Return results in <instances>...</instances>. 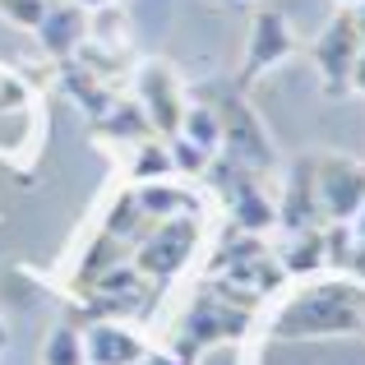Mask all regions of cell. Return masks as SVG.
Instances as JSON below:
<instances>
[{
    "label": "cell",
    "instance_id": "6da1fadb",
    "mask_svg": "<svg viewBox=\"0 0 365 365\" xmlns=\"http://www.w3.org/2000/svg\"><path fill=\"white\" fill-rule=\"evenodd\" d=\"M273 338H365V287L356 277H329L305 282L301 292L282 296L277 314L268 319Z\"/></svg>",
    "mask_w": 365,
    "mask_h": 365
},
{
    "label": "cell",
    "instance_id": "7a4b0ae2",
    "mask_svg": "<svg viewBox=\"0 0 365 365\" xmlns=\"http://www.w3.org/2000/svg\"><path fill=\"white\" fill-rule=\"evenodd\" d=\"M204 98H217V107L213 102H208V107L217 111V125H222V158L241 162V167L264 176V171L273 167V139L264 134V125H259L255 111L245 107V98L232 88V83H213V88H204Z\"/></svg>",
    "mask_w": 365,
    "mask_h": 365
},
{
    "label": "cell",
    "instance_id": "3957f363",
    "mask_svg": "<svg viewBox=\"0 0 365 365\" xmlns=\"http://www.w3.org/2000/svg\"><path fill=\"white\" fill-rule=\"evenodd\" d=\"M314 162V195H319L324 222H351L365 208V162L324 153Z\"/></svg>",
    "mask_w": 365,
    "mask_h": 365
},
{
    "label": "cell",
    "instance_id": "277c9868",
    "mask_svg": "<svg viewBox=\"0 0 365 365\" xmlns=\"http://www.w3.org/2000/svg\"><path fill=\"white\" fill-rule=\"evenodd\" d=\"M250 305L241 301H232V296H199L195 301V310H190V319H185V329H180V361H195L204 347H213V342H222V338H241V333L250 329Z\"/></svg>",
    "mask_w": 365,
    "mask_h": 365
},
{
    "label": "cell",
    "instance_id": "5b68a950",
    "mask_svg": "<svg viewBox=\"0 0 365 365\" xmlns=\"http://www.w3.org/2000/svg\"><path fill=\"white\" fill-rule=\"evenodd\" d=\"M361 46H365V37H361V28L351 24L347 9H342V14H333V19H329V28L314 37L310 61L319 65V74H324V93H329V98H342V93L351 88V65H356Z\"/></svg>",
    "mask_w": 365,
    "mask_h": 365
},
{
    "label": "cell",
    "instance_id": "8992f818",
    "mask_svg": "<svg viewBox=\"0 0 365 365\" xmlns=\"http://www.w3.org/2000/svg\"><path fill=\"white\" fill-rule=\"evenodd\" d=\"M134 93H139V111L148 116L153 134L171 139L180 130V116H185V93H180V79L171 74V65H158V61L139 65Z\"/></svg>",
    "mask_w": 365,
    "mask_h": 365
},
{
    "label": "cell",
    "instance_id": "52a82bcc",
    "mask_svg": "<svg viewBox=\"0 0 365 365\" xmlns=\"http://www.w3.org/2000/svg\"><path fill=\"white\" fill-rule=\"evenodd\" d=\"M195 222H185V217H162L158 232L148 236V241L139 245V255H134V268H139V277H158V282H167L171 273H180L190 259V250H195Z\"/></svg>",
    "mask_w": 365,
    "mask_h": 365
},
{
    "label": "cell",
    "instance_id": "ba28073f",
    "mask_svg": "<svg viewBox=\"0 0 365 365\" xmlns=\"http://www.w3.org/2000/svg\"><path fill=\"white\" fill-rule=\"evenodd\" d=\"M292 51H296V33H292V24H287V14H282V9H259L255 28H250L245 65H241V88H250L264 70L282 65Z\"/></svg>",
    "mask_w": 365,
    "mask_h": 365
},
{
    "label": "cell",
    "instance_id": "9c48e42d",
    "mask_svg": "<svg viewBox=\"0 0 365 365\" xmlns=\"http://www.w3.org/2000/svg\"><path fill=\"white\" fill-rule=\"evenodd\" d=\"M148 347L120 319H98L83 329V365H143Z\"/></svg>",
    "mask_w": 365,
    "mask_h": 365
},
{
    "label": "cell",
    "instance_id": "30bf717a",
    "mask_svg": "<svg viewBox=\"0 0 365 365\" xmlns=\"http://www.w3.org/2000/svg\"><path fill=\"white\" fill-rule=\"evenodd\" d=\"M37 42H42L46 56H74L88 37V9L74 5V0H61V5H46L42 24L33 28Z\"/></svg>",
    "mask_w": 365,
    "mask_h": 365
},
{
    "label": "cell",
    "instance_id": "8fae6325",
    "mask_svg": "<svg viewBox=\"0 0 365 365\" xmlns=\"http://www.w3.org/2000/svg\"><path fill=\"white\" fill-rule=\"evenodd\" d=\"M277 227L282 232H301V227H324L319 213V195H314V162H296L292 176H287V195L277 208Z\"/></svg>",
    "mask_w": 365,
    "mask_h": 365
},
{
    "label": "cell",
    "instance_id": "7c38bea8",
    "mask_svg": "<svg viewBox=\"0 0 365 365\" xmlns=\"http://www.w3.org/2000/svg\"><path fill=\"white\" fill-rule=\"evenodd\" d=\"M277 264L287 277H314L329 259H324V227H301V232H287V245L277 250Z\"/></svg>",
    "mask_w": 365,
    "mask_h": 365
},
{
    "label": "cell",
    "instance_id": "4fadbf2b",
    "mask_svg": "<svg viewBox=\"0 0 365 365\" xmlns=\"http://www.w3.org/2000/svg\"><path fill=\"white\" fill-rule=\"evenodd\" d=\"M190 143H199V148L217 153L222 148V125H217V111L208 107V102H185V116H180V130Z\"/></svg>",
    "mask_w": 365,
    "mask_h": 365
},
{
    "label": "cell",
    "instance_id": "5bb4252c",
    "mask_svg": "<svg viewBox=\"0 0 365 365\" xmlns=\"http://www.w3.org/2000/svg\"><path fill=\"white\" fill-rule=\"evenodd\" d=\"M42 365H83V333H74L70 324L56 329L42 347Z\"/></svg>",
    "mask_w": 365,
    "mask_h": 365
},
{
    "label": "cell",
    "instance_id": "9a60e30c",
    "mask_svg": "<svg viewBox=\"0 0 365 365\" xmlns=\"http://www.w3.org/2000/svg\"><path fill=\"white\" fill-rule=\"evenodd\" d=\"M171 153H167V143H158V139H143L139 143V158H134V180L139 185H148V180H158V176H171Z\"/></svg>",
    "mask_w": 365,
    "mask_h": 365
},
{
    "label": "cell",
    "instance_id": "2e32d148",
    "mask_svg": "<svg viewBox=\"0 0 365 365\" xmlns=\"http://www.w3.org/2000/svg\"><path fill=\"white\" fill-rule=\"evenodd\" d=\"M167 153H171V167H176V171H190V176H204V171L213 167V153L199 148V143H190L185 134H171V139H167Z\"/></svg>",
    "mask_w": 365,
    "mask_h": 365
},
{
    "label": "cell",
    "instance_id": "e0dca14e",
    "mask_svg": "<svg viewBox=\"0 0 365 365\" xmlns=\"http://www.w3.org/2000/svg\"><path fill=\"white\" fill-rule=\"evenodd\" d=\"M351 88H356V93H365V46H361L356 65H351Z\"/></svg>",
    "mask_w": 365,
    "mask_h": 365
},
{
    "label": "cell",
    "instance_id": "ac0fdd59",
    "mask_svg": "<svg viewBox=\"0 0 365 365\" xmlns=\"http://www.w3.org/2000/svg\"><path fill=\"white\" fill-rule=\"evenodd\" d=\"M347 14H351V24H356V28H361V37H365V0H361V5H351V9H347Z\"/></svg>",
    "mask_w": 365,
    "mask_h": 365
},
{
    "label": "cell",
    "instance_id": "d6986e66",
    "mask_svg": "<svg viewBox=\"0 0 365 365\" xmlns=\"http://www.w3.org/2000/svg\"><path fill=\"white\" fill-rule=\"evenodd\" d=\"M74 5H83V9H98V5H107V0H74Z\"/></svg>",
    "mask_w": 365,
    "mask_h": 365
},
{
    "label": "cell",
    "instance_id": "ffe728a7",
    "mask_svg": "<svg viewBox=\"0 0 365 365\" xmlns=\"http://www.w3.org/2000/svg\"><path fill=\"white\" fill-rule=\"evenodd\" d=\"M222 5H250V0H222Z\"/></svg>",
    "mask_w": 365,
    "mask_h": 365
},
{
    "label": "cell",
    "instance_id": "44dd1931",
    "mask_svg": "<svg viewBox=\"0 0 365 365\" xmlns=\"http://www.w3.org/2000/svg\"><path fill=\"white\" fill-rule=\"evenodd\" d=\"M338 5H347V9H351V5H361V0H338Z\"/></svg>",
    "mask_w": 365,
    "mask_h": 365
},
{
    "label": "cell",
    "instance_id": "7402d4cb",
    "mask_svg": "<svg viewBox=\"0 0 365 365\" xmlns=\"http://www.w3.org/2000/svg\"><path fill=\"white\" fill-rule=\"evenodd\" d=\"M0 347H5V324H0Z\"/></svg>",
    "mask_w": 365,
    "mask_h": 365
}]
</instances>
